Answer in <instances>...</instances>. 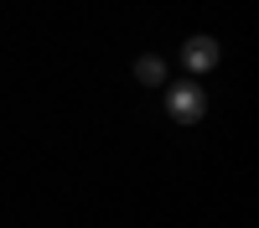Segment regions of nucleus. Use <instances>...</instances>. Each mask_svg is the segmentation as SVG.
Wrapping results in <instances>:
<instances>
[{
  "label": "nucleus",
  "mask_w": 259,
  "mask_h": 228,
  "mask_svg": "<svg viewBox=\"0 0 259 228\" xmlns=\"http://www.w3.org/2000/svg\"><path fill=\"white\" fill-rule=\"evenodd\" d=\"M135 78H140V83H145V88H150V83H161V78H166V62H161V57H150V52H145V57L135 62Z\"/></svg>",
  "instance_id": "3"
},
{
  "label": "nucleus",
  "mask_w": 259,
  "mask_h": 228,
  "mask_svg": "<svg viewBox=\"0 0 259 228\" xmlns=\"http://www.w3.org/2000/svg\"><path fill=\"white\" fill-rule=\"evenodd\" d=\"M166 114L177 119V124H197L207 114V94L197 88V83H177V88L166 94Z\"/></svg>",
  "instance_id": "1"
},
{
  "label": "nucleus",
  "mask_w": 259,
  "mask_h": 228,
  "mask_svg": "<svg viewBox=\"0 0 259 228\" xmlns=\"http://www.w3.org/2000/svg\"><path fill=\"white\" fill-rule=\"evenodd\" d=\"M182 62H187V73H212V68H218V41H212V36H187Z\"/></svg>",
  "instance_id": "2"
}]
</instances>
